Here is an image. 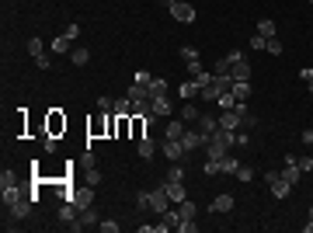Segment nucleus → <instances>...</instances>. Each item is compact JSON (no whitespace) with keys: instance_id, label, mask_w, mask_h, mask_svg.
Instances as JSON below:
<instances>
[{"instance_id":"obj_27","label":"nucleus","mask_w":313,"mask_h":233,"mask_svg":"<svg viewBox=\"0 0 313 233\" xmlns=\"http://www.w3.org/2000/svg\"><path fill=\"white\" fill-rule=\"evenodd\" d=\"M236 167H240V160H236V156H223V160H220V174H236Z\"/></svg>"},{"instance_id":"obj_28","label":"nucleus","mask_w":313,"mask_h":233,"mask_svg":"<svg viewBox=\"0 0 313 233\" xmlns=\"http://www.w3.org/2000/svg\"><path fill=\"white\" fill-rule=\"evenodd\" d=\"M258 35L275 38V21H272V18H261V21H258Z\"/></svg>"},{"instance_id":"obj_6","label":"nucleus","mask_w":313,"mask_h":233,"mask_svg":"<svg viewBox=\"0 0 313 233\" xmlns=\"http://www.w3.org/2000/svg\"><path fill=\"white\" fill-rule=\"evenodd\" d=\"M170 206H174V202L167 198V192H164V188H156V192H150V212H156V216H160V212H167Z\"/></svg>"},{"instance_id":"obj_43","label":"nucleus","mask_w":313,"mask_h":233,"mask_svg":"<svg viewBox=\"0 0 313 233\" xmlns=\"http://www.w3.org/2000/svg\"><path fill=\"white\" fill-rule=\"evenodd\" d=\"M136 206H140L143 212H150V192H140V198H136Z\"/></svg>"},{"instance_id":"obj_16","label":"nucleus","mask_w":313,"mask_h":233,"mask_svg":"<svg viewBox=\"0 0 313 233\" xmlns=\"http://www.w3.org/2000/svg\"><path fill=\"white\" fill-rule=\"evenodd\" d=\"M198 90H202V84H198V77H192L188 84H181V87H178V94H181V101H192V98H195Z\"/></svg>"},{"instance_id":"obj_3","label":"nucleus","mask_w":313,"mask_h":233,"mask_svg":"<svg viewBox=\"0 0 313 233\" xmlns=\"http://www.w3.org/2000/svg\"><path fill=\"white\" fill-rule=\"evenodd\" d=\"M170 14H174V21H181V24H192V21H195V4H192V0H174Z\"/></svg>"},{"instance_id":"obj_38","label":"nucleus","mask_w":313,"mask_h":233,"mask_svg":"<svg viewBox=\"0 0 313 233\" xmlns=\"http://www.w3.org/2000/svg\"><path fill=\"white\" fill-rule=\"evenodd\" d=\"M87 184H90V188H98V184H101V170H94V164L87 167Z\"/></svg>"},{"instance_id":"obj_31","label":"nucleus","mask_w":313,"mask_h":233,"mask_svg":"<svg viewBox=\"0 0 313 233\" xmlns=\"http://www.w3.org/2000/svg\"><path fill=\"white\" fill-rule=\"evenodd\" d=\"M216 104H220V108H223V112H230V108H234V104H236L234 90H223V94H220V101H216Z\"/></svg>"},{"instance_id":"obj_48","label":"nucleus","mask_w":313,"mask_h":233,"mask_svg":"<svg viewBox=\"0 0 313 233\" xmlns=\"http://www.w3.org/2000/svg\"><path fill=\"white\" fill-rule=\"evenodd\" d=\"M264 52H272V56H278V52H282V42H278V38H268V49H264Z\"/></svg>"},{"instance_id":"obj_52","label":"nucleus","mask_w":313,"mask_h":233,"mask_svg":"<svg viewBox=\"0 0 313 233\" xmlns=\"http://www.w3.org/2000/svg\"><path fill=\"white\" fill-rule=\"evenodd\" d=\"M150 80H154V77H150L146 70H140V74H136V84H150Z\"/></svg>"},{"instance_id":"obj_29","label":"nucleus","mask_w":313,"mask_h":233,"mask_svg":"<svg viewBox=\"0 0 313 233\" xmlns=\"http://www.w3.org/2000/svg\"><path fill=\"white\" fill-rule=\"evenodd\" d=\"M115 115H132V101H129V94L126 98H115V108H112Z\"/></svg>"},{"instance_id":"obj_26","label":"nucleus","mask_w":313,"mask_h":233,"mask_svg":"<svg viewBox=\"0 0 313 233\" xmlns=\"http://www.w3.org/2000/svg\"><path fill=\"white\" fill-rule=\"evenodd\" d=\"M70 60H74V66H87V60H90V52H87L84 46H74V52H70Z\"/></svg>"},{"instance_id":"obj_1","label":"nucleus","mask_w":313,"mask_h":233,"mask_svg":"<svg viewBox=\"0 0 313 233\" xmlns=\"http://www.w3.org/2000/svg\"><path fill=\"white\" fill-rule=\"evenodd\" d=\"M66 132V115L60 108H49L46 112V136H63Z\"/></svg>"},{"instance_id":"obj_8","label":"nucleus","mask_w":313,"mask_h":233,"mask_svg":"<svg viewBox=\"0 0 313 233\" xmlns=\"http://www.w3.org/2000/svg\"><path fill=\"white\" fill-rule=\"evenodd\" d=\"M90 198H94V195H90V184H84V188H74V198H70V202L84 212V209H90Z\"/></svg>"},{"instance_id":"obj_45","label":"nucleus","mask_w":313,"mask_h":233,"mask_svg":"<svg viewBox=\"0 0 313 233\" xmlns=\"http://www.w3.org/2000/svg\"><path fill=\"white\" fill-rule=\"evenodd\" d=\"M98 226H101L104 233H118V223H115V220H101Z\"/></svg>"},{"instance_id":"obj_2","label":"nucleus","mask_w":313,"mask_h":233,"mask_svg":"<svg viewBox=\"0 0 313 233\" xmlns=\"http://www.w3.org/2000/svg\"><path fill=\"white\" fill-rule=\"evenodd\" d=\"M35 198H38V195H35V192H28L24 198H18L14 206H7L10 220H28V216H32V206H35Z\"/></svg>"},{"instance_id":"obj_50","label":"nucleus","mask_w":313,"mask_h":233,"mask_svg":"<svg viewBox=\"0 0 313 233\" xmlns=\"http://www.w3.org/2000/svg\"><path fill=\"white\" fill-rule=\"evenodd\" d=\"M202 170H206V174H220V160H209V156H206V167H202Z\"/></svg>"},{"instance_id":"obj_25","label":"nucleus","mask_w":313,"mask_h":233,"mask_svg":"<svg viewBox=\"0 0 313 233\" xmlns=\"http://www.w3.org/2000/svg\"><path fill=\"white\" fill-rule=\"evenodd\" d=\"M52 52H60V56H66V52H74V42H70L66 35H60V38H52Z\"/></svg>"},{"instance_id":"obj_9","label":"nucleus","mask_w":313,"mask_h":233,"mask_svg":"<svg viewBox=\"0 0 313 233\" xmlns=\"http://www.w3.org/2000/svg\"><path fill=\"white\" fill-rule=\"evenodd\" d=\"M184 129H188V122H184V118H170V122H167V129H164V140H181V136H184Z\"/></svg>"},{"instance_id":"obj_5","label":"nucleus","mask_w":313,"mask_h":233,"mask_svg":"<svg viewBox=\"0 0 313 233\" xmlns=\"http://www.w3.org/2000/svg\"><path fill=\"white\" fill-rule=\"evenodd\" d=\"M160 188H164V192H167V198H170V202H174V206H181V202H184V198H188V188H184V181H164V184H160Z\"/></svg>"},{"instance_id":"obj_24","label":"nucleus","mask_w":313,"mask_h":233,"mask_svg":"<svg viewBox=\"0 0 313 233\" xmlns=\"http://www.w3.org/2000/svg\"><path fill=\"white\" fill-rule=\"evenodd\" d=\"M230 90H234L236 101H247V98H250V84H247V80H234V87H230Z\"/></svg>"},{"instance_id":"obj_33","label":"nucleus","mask_w":313,"mask_h":233,"mask_svg":"<svg viewBox=\"0 0 313 233\" xmlns=\"http://www.w3.org/2000/svg\"><path fill=\"white\" fill-rule=\"evenodd\" d=\"M178 212H181V220H195V202H188V198H184V202L178 206Z\"/></svg>"},{"instance_id":"obj_19","label":"nucleus","mask_w":313,"mask_h":233,"mask_svg":"<svg viewBox=\"0 0 313 233\" xmlns=\"http://www.w3.org/2000/svg\"><path fill=\"white\" fill-rule=\"evenodd\" d=\"M282 178H286V181H289V184L296 188V184H300V178H303L300 164H286V167H282Z\"/></svg>"},{"instance_id":"obj_44","label":"nucleus","mask_w":313,"mask_h":233,"mask_svg":"<svg viewBox=\"0 0 313 233\" xmlns=\"http://www.w3.org/2000/svg\"><path fill=\"white\" fill-rule=\"evenodd\" d=\"M63 35H66L70 42H77V38H80V24H66V32H63Z\"/></svg>"},{"instance_id":"obj_36","label":"nucleus","mask_w":313,"mask_h":233,"mask_svg":"<svg viewBox=\"0 0 313 233\" xmlns=\"http://www.w3.org/2000/svg\"><path fill=\"white\" fill-rule=\"evenodd\" d=\"M181 60H184V63L198 60V49H195V46H181Z\"/></svg>"},{"instance_id":"obj_21","label":"nucleus","mask_w":313,"mask_h":233,"mask_svg":"<svg viewBox=\"0 0 313 233\" xmlns=\"http://www.w3.org/2000/svg\"><path fill=\"white\" fill-rule=\"evenodd\" d=\"M136 150H140V156H143V160H150V156L156 154V143L150 140V136H143V140H136Z\"/></svg>"},{"instance_id":"obj_47","label":"nucleus","mask_w":313,"mask_h":233,"mask_svg":"<svg viewBox=\"0 0 313 233\" xmlns=\"http://www.w3.org/2000/svg\"><path fill=\"white\" fill-rule=\"evenodd\" d=\"M28 52H32V56H38V52H42V38H38V35L28 42Z\"/></svg>"},{"instance_id":"obj_15","label":"nucleus","mask_w":313,"mask_h":233,"mask_svg":"<svg viewBox=\"0 0 313 233\" xmlns=\"http://www.w3.org/2000/svg\"><path fill=\"white\" fill-rule=\"evenodd\" d=\"M24 195H28V192H21L18 184H7V188H0V198H4V209H7V206H14V202H18V198H24Z\"/></svg>"},{"instance_id":"obj_39","label":"nucleus","mask_w":313,"mask_h":233,"mask_svg":"<svg viewBox=\"0 0 313 233\" xmlns=\"http://www.w3.org/2000/svg\"><path fill=\"white\" fill-rule=\"evenodd\" d=\"M195 230H198L195 220H181V223H178V233H195Z\"/></svg>"},{"instance_id":"obj_37","label":"nucleus","mask_w":313,"mask_h":233,"mask_svg":"<svg viewBox=\"0 0 313 233\" xmlns=\"http://www.w3.org/2000/svg\"><path fill=\"white\" fill-rule=\"evenodd\" d=\"M254 126H258V115L244 112V115H240V129H254Z\"/></svg>"},{"instance_id":"obj_23","label":"nucleus","mask_w":313,"mask_h":233,"mask_svg":"<svg viewBox=\"0 0 313 233\" xmlns=\"http://www.w3.org/2000/svg\"><path fill=\"white\" fill-rule=\"evenodd\" d=\"M198 115H202V112H198L192 101H184V104H181V118H184L188 126H195V122H198Z\"/></svg>"},{"instance_id":"obj_49","label":"nucleus","mask_w":313,"mask_h":233,"mask_svg":"<svg viewBox=\"0 0 313 233\" xmlns=\"http://www.w3.org/2000/svg\"><path fill=\"white\" fill-rule=\"evenodd\" d=\"M212 74H216V77H220V74H230V60H226V56H223V60H220V63H216V70H212Z\"/></svg>"},{"instance_id":"obj_14","label":"nucleus","mask_w":313,"mask_h":233,"mask_svg":"<svg viewBox=\"0 0 313 233\" xmlns=\"http://www.w3.org/2000/svg\"><path fill=\"white\" fill-rule=\"evenodd\" d=\"M195 129H198L202 136H212V132L220 129V118H212V115H198V122H195Z\"/></svg>"},{"instance_id":"obj_18","label":"nucleus","mask_w":313,"mask_h":233,"mask_svg":"<svg viewBox=\"0 0 313 233\" xmlns=\"http://www.w3.org/2000/svg\"><path fill=\"white\" fill-rule=\"evenodd\" d=\"M223 90H226V87L212 80V84H206V87H202V101H220V94H223Z\"/></svg>"},{"instance_id":"obj_53","label":"nucleus","mask_w":313,"mask_h":233,"mask_svg":"<svg viewBox=\"0 0 313 233\" xmlns=\"http://www.w3.org/2000/svg\"><path fill=\"white\" fill-rule=\"evenodd\" d=\"M300 77H303L306 84H310V80H313V70H310V66H303V70H300Z\"/></svg>"},{"instance_id":"obj_30","label":"nucleus","mask_w":313,"mask_h":233,"mask_svg":"<svg viewBox=\"0 0 313 233\" xmlns=\"http://www.w3.org/2000/svg\"><path fill=\"white\" fill-rule=\"evenodd\" d=\"M160 94H167V80L154 77V80H150V98H160Z\"/></svg>"},{"instance_id":"obj_41","label":"nucleus","mask_w":313,"mask_h":233,"mask_svg":"<svg viewBox=\"0 0 313 233\" xmlns=\"http://www.w3.org/2000/svg\"><path fill=\"white\" fill-rule=\"evenodd\" d=\"M112 108H115V101H112L108 94H101V98H98V112H112Z\"/></svg>"},{"instance_id":"obj_13","label":"nucleus","mask_w":313,"mask_h":233,"mask_svg":"<svg viewBox=\"0 0 313 233\" xmlns=\"http://www.w3.org/2000/svg\"><path fill=\"white\" fill-rule=\"evenodd\" d=\"M87 132H90V136H108V112L98 115V118H90V122H87Z\"/></svg>"},{"instance_id":"obj_7","label":"nucleus","mask_w":313,"mask_h":233,"mask_svg":"<svg viewBox=\"0 0 313 233\" xmlns=\"http://www.w3.org/2000/svg\"><path fill=\"white\" fill-rule=\"evenodd\" d=\"M160 150H164V156H167L170 164H174V160H181V156H188V150H184V143H181V140H164V146H160Z\"/></svg>"},{"instance_id":"obj_10","label":"nucleus","mask_w":313,"mask_h":233,"mask_svg":"<svg viewBox=\"0 0 313 233\" xmlns=\"http://www.w3.org/2000/svg\"><path fill=\"white\" fill-rule=\"evenodd\" d=\"M234 206H236V198H234V195H226V192H223V195H216V198H212V206H209V212H230Z\"/></svg>"},{"instance_id":"obj_40","label":"nucleus","mask_w":313,"mask_h":233,"mask_svg":"<svg viewBox=\"0 0 313 233\" xmlns=\"http://www.w3.org/2000/svg\"><path fill=\"white\" fill-rule=\"evenodd\" d=\"M202 74H206V70H202V60H192V63H188V77H202Z\"/></svg>"},{"instance_id":"obj_54","label":"nucleus","mask_w":313,"mask_h":233,"mask_svg":"<svg viewBox=\"0 0 313 233\" xmlns=\"http://www.w3.org/2000/svg\"><path fill=\"white\" fill-rule=\"evenodd\" d=\"M303 143H306V146H313V126L306 129V132H303Z\"/></svg>"},{"instance_id":"obj_4","label":"nucleus","mask_w":313,"mask_h":233,"mask_svg":"<svg viewBox=\"0 0 313 233\" xmlns=\"http://www.w3.org/2000/svg\"><path fill=\"white\" fill-rule=\"evenodd\" d=\"M181 143H184V150H188V154H195L198 146H206V143H209V136H202L195 126H188V129H184V136H181Z\"/></svg>"},{"instance_id":"obj_12","label":"nucleus","mask_w":313,"mask_h":233,"mask_svg":"<svg viewBox=\"0 0 313 233\" xmlns=\"http://www.w3.org/2000/svg\"><path fill=\"white\" fill-rule=\"evenodd\" d=\"M220 129L236 132V129H240V112H234V108H230V112H223V115H220Z\"/></svg>"},{"instance_id":"obj_34","label":"nucleus","mask_w":313,"mask_h":233,"mask_svg":"<svg viewBox=\"0 0 313 233\" xmlns=\"http://www.w3.org/2000/svg\"><path fill=\"white\" fill-rule=\"evenodd\" d=\"M250 49H258V52H264V49H268V38L254 32V35H250Z\"/></svg>"},{"instance_id":"obj_17","label":"nucleus","mask_w":313,"mask_h":233,"mask_svg":"<svg viewBox=\"0 0 313 233\" xmlns=\"http://www.w3.org/2000/svg\"><path fill=\"white\" fill-rule=\"evenodd\" d=\"M230 77L234 80H250V63H247V60H236L234 66H230Z\"/></svg>"},{"instance_id":"obj_58","label":"nucleus","mask_w":313,"mask_h":233,"mask_svg":"<svg viewBox=\"0 0 313 233\" xmlns=\"http://www.w3.org/2000/svg\"><path fill=\"white\" fill-rule=\"evenodd\" d=\"M310 4H313V0H310Z\"/></svg>"},{"instance_id":"obj_42","label":"nucleus","mask_w":313,"mask_h":233,"mask_svg":"<svg viewBox=\"0 0 313 233\" xmlns=\"http://www.w3.org/2000/svg\"><path fill=\"white\" fill-rule=\"evenodd\" d=\"M35 66H38V70H49V66H52V60H49L46 52H38V56H35Z\"/></svg>"},{"instance_id":"obj_46","label":"nucleus","mask_w":313,"mask_h":233,"mask_svg":"<svg viewBox=\"0 0 313 233\" xmlns=\"http://www.w3.org/2000/svg\"><path fill=\"white\" fill-rule=\"evenodd\" d=\"M296 164H300V170H303V174H310V170H313V156H300Z\"/></svg>"},{"instance_id":"obj_56","label":"nucleus","mask_w":313,"mask_h":233,"mask_svg":"<svg viewBox=\"0 0 313 233\" xmlns=\"http://www.w3.org/2000/svg\"><path fill=\"white\" fill-rule=\"evenodd\" d=\"M160 7H167V10H170V7H174V0H160Z\"/></svg>"},{"instance_id":"obj_57","label":"nucleus","mask_w":313,"mask_h":233,"mask_svg":"<svg viewBox=\"0 0 313 233\" xmlns=\"http://www.w3.org/2000/svg\"><path fill=\"white\" fill-rule=\"evenodd\" d=\"M310 94H313V80H310Z\"/></svg>"},{"instance_id":"obj_32","label":"nucleus","mask_w":313,"mask_h":233,"mask_svg":"<svg viewBox=\"0 0 313 233\" xmlns=\"http://www.w3.org/2000/svg\"><path fill=\"white\" fill-rule=\"evenodd\" d=\"M7 184H18V174H14L10 167H4V170H0V188H7Z\"/></svg>"},{"instance_id":"obj_35","label":"nucleus","mask_w":313,"mask_h":233,"mask_svg":"<svg viewBox=\"0 0 313 233\" xmlns=\"http://www.w3.org/2000/svg\"><path fill=\"white\" fill-rule=\"evenodd\" d=\"M236 181H244V184L254 181V167H244V164H240V167H236Z\"/></svg>"},{"instance_id":"obj_55","label":"nucleus","mask_w":313,"mask_h":233,"mask_svg":"<svg viewBox=\"0 0 313 233\" xmlns=\"http://www.w3.org/2000/svg\"><path fill=\"white\" fill-rule=\"evenodd\" d=\"M303 230H306V233H313V206H310V223H306Z\"/></svg>"},{"instance_id":"obj_22","label":"nucleus","mask_w":313,"mask_h":233,"mask_svg":"<svg viewBox=\"0 0 313 233\" xmlns=\"http://www.w3.org/2000/svg\"><path fill=\"white\" fill-rule=\"evenodd\" d=\"M77 216H80V209L74 206V202H63V206H60V220H63L66 226H70V223H74Z\"/></svg>"},{"instance_id":"obj_20","label":"nucleus","mask_w":313,"mask_h":233,"mask_svg":"<svg viewBox=\"0 0 313 233\" xmlns=\"http://www.w3.org/2000/svg\"><path fill=\"white\" fill-rule=\"evenodd\" d=\"M160 223H164L167 230H178V223H181V212H178V206H174V209H167V212H160Z\"/></svg>"},{"instance_id":"obj_11","label":"nucleus","mask_w":313,"mask_h":233,"mask_svg":"<svg viewBox=\"0 0 313 233\" xmlns=\"http://www.w3.org/2000/svg\"><path fill=\"white\" fill-rule=\"evenodd\" d=\"M150 108H154L156 118H167V115H170V98H167V94H160V98H150Z\"/></svg>"},{"instance_id":"obj_51","label":"nucleus","mask_w":313,"mask_h":233,"mask_svg":"<svg viewBox=\"0 0 313 233\" xmlns=\"http://www.w3.org/2000/svg\"><path fill=\"white\" fill-rule=\"evenodd\" d=\"M167 181H184V170H181V167H170V174H167Z\"/></svg>"}]
</instances>
